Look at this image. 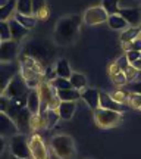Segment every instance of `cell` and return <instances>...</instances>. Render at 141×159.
Listing matches in <instances>:
<instances>
[{
    "mask_svg": "<svg viewBox=\"0 0 141 159\" xmlns=\"http://www.w3.org/2000/svg\"><path fill=\"white\" fill-rule=\"evenodd\" d=\"M50 148L59 159H75L77 148L73 139L68 134H56L51 137Z\"/></svg>",
    "mask_w": 141,
    "mask_h": 159,
    "instance_id": "7a4b0ae2",
    "label": "cell"
},
{
    "mask_svg": "<svg viewBox=\"0 0 141 159\" xmlns=\"http://www.w3.org/2000/svg\"><path fill=\"white\" fill-rule=\"evenodd\" d=\"M100 108L116 111V112H122V114L125 112L124 105H119L118 102H115L112 97H110V93H104V91H100Z\"/></svg>",
    "mask_w": 141,
    "mask_h": 159,
    "instance_id": "e0dca14e",
    "label": "cell"
},
{
    "mask_svg": "<svg viewBox=\"0 0 141 159\" xmlns=\"http://www.w3.org/2000/svg\"><path fill=\"white\" fill-rule=\"evenodd\" d=\"M140 28H141V24H140Z\"/></svg>",
    "mask_w": 141,
    "mask_h": 159,
    "instance_id": "f907efd6",
    "label": "cell"
},
{
    "mask_svg": "<svg viewBox=\"0 0 141 159\" xmlns=\"http://www.w3.org/2000/svg\"><path fill=\"white\" fill-rule=\"evenodd\" d=\"M87 159H90V158H87Z\"/></svg>",
    "mask_w": 141,
    "mask_h": 159,
    "instance_id": "f5cc1de1",
    "label": "cell"
},
{
    "mask_svg": "<svg viewBox=\"0 0 141 159\" xmlns=\"http://www.w3.org/2000/svg\"><path fill=\"white\" fill-rule=\"evenodd\" d=\"M140 59H141V55H140Z\"/></svg>",
    "mask_w": 141,
    "mask_h": 159,
    "instance_id": "816d5d0a",
    "label": "cell"
},
{
    "mask_svg": "<svg viewBox=\"0 0 141 159\" xmlns=\"http://www.w3.org/2000/svg\"><path fill=\"white\" fill-rule=\"evenodd\" d=\"M55 72H56L57 77H62V78H71L72 75V69H71V65L66 59H59L55 65Z\"/></svg>",
    "mask_w": 141,
    "mask_h": 159,
    "instance_id": "603a6c76",
    "label": "cell"
},
{
    "mask_svg": "<svg viewBox=\"0 0 141 159\" xmlns=\"http://www.w3.org/2000/svg\"><path fill=\"white\" fill-rule=\"evenodd\" d=\"M49 16H50V9H49V6H47V7H44L43 11H40L38 13L35 15L37 21H47V19H49Z\"/></svg>",
    "mask_w": 141,
    "mask_h": 159,
    "instance_id": "b9f144b4",
    "label": "cell"
},
{
    "mask_svg": "<svg viewBox=\"0 0 141 159\" xmlns=\"http://www.w3.org/2000/svg\"><path fill=\"white\" fill-rule=\"evenodd\" d=\"M81 22H82V18L78 15H69V16L60 18L55 27V34H53L55 43L62 47L73 44L79 35Z\"/></svg>",
    "mask_w": 141,
    "mask_h": 159,
    "instance_id": "6da1fadb",
    "label": "cell"
},
{
    "mask_svg": "<svg viewBox=\"0 0 141 159\" xmlns=\"http://www.w3.org/2000/svg\"><path fill=\"white\" fill-rule=\"evenodd\" d=\"M22 55L24 56L33 57V59H35V61H38V62L43 63V61L47 59L49 52H47V47H44L40 41H31V43H28V44L24 47Z\"/></svg>",
    "mask_w": 141,
    "mask_h": 159,
    "instance_id": "30bf717a",
    "label": "cell"
},
{
    "mask_svg": "<svg viewBox=\"0 0 141 159\" xmlns=\"http://www.w3.org/2000/svg\"><path fill=\"white\" fill-rule=\"evenodd\" d=\"M6 2H7V0H0V6H3L6 3Z\"/></svg>",
    "mask_w": 141,
    "mask_h": 159,
    "instance_id": "bcb514c9",
    "label": "cell"
},
{
    "mask_svg": "<svg viewBox=\"0 0 141 159\" xmlns=\"http://www.w3.org/2000/svg\"><path fill=\"white\" fill-rule=\"evenodd\" d=\"M138 111H141V106H140V109H138Z\"/></svg>",
    "mask_w": 141,
    "mask_h": 159,
    "instance_id": "681fc988",
    "label": "cell"
},
{
    "mask_svg": "<svg viewBox=\"0 0 141 159\" xmlns=\"http://www.w3.org/2000/svg\"><path fill=\"white\" fill-rule=\"evenodd\" d=\"M9 28H11V39L18 41V43L22 41L29 33V30H27L24 25H21L15 18H12L11 21H9Z\"/></svg>",
    "mask_w": 141,
    "mask_h": 159,
    "instance_id": "2e32d148",
    "label": "cell"
},
{
    "mask_svg": "<svg viewBox=\"0 0 141 159\" xmlns=\"http://www.w3.org/2000/svg\"><path fill=\"white\" fill-rule=\"evenodd\" d=\"M107 18H109V15L106 13V11L103 9L102 6H93V7H88L84 12L82 22L85 25L93 27V25H100V24L107 22Z\"/></svg>",
    "mask_w": 141,
    "mask_h": 159,
    "instance_id": "52a82bcc",
    "label": "cell"
},
{
    "mask_svg": "<svg viewBox=\"0 0 141 159\" xmlns=\"http://www.w3.org/2000/svg\"><path fill=\"white\" fill-rule=\"evenodd\" d=\"M116 63L119 65V68L122 69V71H124V69L126 68L128 65H130V62H128V59H126V56H125V55H124V56H121V57H119L118 61H116Z\"/></svg>",
    "mask_w": 141,
    "mask_h": 159,
    "instance_id": "7bdbcfd3",
    "label": "cell"
},
{
    "mask_svg": "<svg viewBox=\"0 0 141 159\" xmlns=\"http://www.w3.org/2000/svg\"><path fill=\"white\" fill-rule=\"evenodd\" d=\"M122 49H124L125 52H128V50L141 52V35H140V37H137L135 40L130 41V43H125V44H122Z\"/></svg>",
    "mask_w": 141,
    "mask_h": 159,
    "instance_id": "d6a6232c",
    "label": "cell"
},
{
    "mask_svg": "<svg viewBox=\"0 0 141 159\" xmlns=\"http://www.w3.org/2000/svg\"><path fill=\"white\" fill-rule=\"evenodd\" d=\"M5 149H6V139L5 137H0V155L5 152Z\"/></svg>",
    "mask_w": 141,
    "mask_h": 159,
    "instance_id": "ee69618b",
    "label": "cell"
},
{
    "mask_svg": "<svg viewBox=\"0 0 141 159\" xmlns=\"http://www.w3.org/2000/svg\"><path fill=\"white\" fill-rule=\"evenodd\" d=\"M9 102H11V99L5 94H2L0 96V112H7V108H9Z\"/></svg>",
    "mask_w": 141,
    "mask_h": 159,
    "instance_id": "60d3db41",
    "label": "cell"
},
{
    "mask_svg": "<svg viewBox=\"0 0 141 159\" xmlns=\"http://www.w3.org/2000/svg\"><path fill=\"white\" fill-rule=\"evenodd\" d=\"M118 13H121L130 27H140L141 24V7H121Z\"/></svg>",
    "mask_w": 141,
    "mask_h": 159,
    "instance_id": "7c38bea8",
    "label": "cell"
},
{
    "mask_svg": "<svg viewBox=\"0 0 141 159\" xmlns=\"http://www.w3.org/2000/svg\"><path fill=\"white\" fill-rule=\"evenodd\" d=\"M100 6L106 11L107 15H113V13H118L121 9V0H102Z\"/></svg>",
    "mask_w": 141,
    "mask_h": 159,
    "instance_id": "f1b7e54d",
    "label": "cell"
},
{
    "mask_svg": "<svg viewBox=\"0 0 141 159\" xmlns=\"http://www.w3.org/2000/svg\"><path fill=\"white\" fill-rule=\"evenodd\" d=\"M18 127L15 124V121L5 112H0V137H9L18 134Z\"/></svg>",
    "mask_w": 141,
    "mask_h": 159,
    "instance_id": "8fae6325",
    "label": "cell"
},
{
    "mask_svg": "<svg viewBox=\"0 0 141 159\" xmlns=\"http://www.w3.org/2000/svg\"><path fill=\"white\" fill-rule=\"evenodd\" d=\"M69 81H71V85H72L75 90H84L85 87H87V78H85V75L79 74V72H72V75H71V78H69Z\"/></svg>",
    "mask_w": 141,
    "mask_h": 159,
    "instance_id": "4316f807",
    "label": "cell"
},
{
    "mask_svg": "<svg viewBox=\"0 0 141 159\" xmlns=\"http://www.w3.org/2000/svg\"><path fill=\"white\" fill-rule=\"evenodd\" d=\"M27 105V96L25 97H16V99H11L9 102V108H7V112L6 114L9 115L12 119H15L18 116V114L25 108Z\"/></svg>",
    "mask_w": 141,
    "mask_h": 159,
    "instance_id": "ac0fdd59",
    "label": "cell"
},
{
    "mask_svg": "<svg viewBox=\"0 0 141 159\" xmlns=\"http://www.w3.org/2000/svg\"><path fill=\"white\" fill-rule=\"evenodd\" d=\"M27 109H28L31 114H40V109H41V99H40V93L38 89H33L28 91L27 94Z\"/></svg>",
    "mask_w": 141,
    "mask_h": 159,
    "instance_id": "9a60e30c",
    "label": "cell"
},
{
    "mask_svg": "<svg viewBox=\"0 0 141 159\" xmlns=\"http://www.w3.org/2000/svg\"><path fill=\"white\" fill-rule=\"evenodd\" d=\"M31 115L33 114H31L28 109H27V106H25V108L18 114L16 118L13 119L19 133H22V134H28L29 131H31V125H29V122H31Z\"/></svg>",
    "mask_w": 141,
    "mask_h": 159,
    "instance_id": "5bb4252c",
    "label": "cell"
},
{
    "mask_svg": "<svg viewBox=\"0 0 141 159\" xmlns=\"http://www.w3.org/2000/svg\"><path fill=\"white\" fill-rule=\"evenodd\" d=\"M50 84L56 89V90H63V89H69L72 87L71 85V81L68 78H62V77H56L55 80H51Z\"/></svg>",
    "mask_w": 141,
    "mask_h": 159,
    "instance_id": "1f68e13d",
    "label": "cell"
},
{
    "mask_svg": "<svg viewBox=\"0 0 141 159\" xmlns=\"http://www.w3.org/2000/svg\"><path fill=\"white\" fill-rule=\"evenodd\" d=\"M93 114H94V122L97 124V127H100L103 130L115 128L124 121L122 112H116V111H110V109L97 108L96 111H93Z\"/></svg>",
    "mask_w": 141,
    "mask_h": 159,
    "instance_id": "3957f363",
    "label": "cell"
},
{
    "mask_svg": "<svg viewBox=\"0 0 141 159\" xmlns=\"http://www.w3.org/2000/svg\"><path fill=\"white\" fill-rule=\"evenodd\" d=\"M40 114L43 115V118L46 121V128H53L55 125L59 122V112L57 111H53V109H46L43 112H40Z\"/></svg>",
    "mask_w": 141,
    "mask_h": 159,
    "instance_id": "d4e9b609",
    "label": "cell"
},
{
    "mask_svg": "<svg viewBox=\"0 0 141 159\" xmlns=\"http://www.w3.org/2000/svg\"><path fill=\"white\" fill-rule=\"evenodd\" d=\"M141 35V28L140 27H128L122 31V34L119 37L121 40V44H125V43H130L132 40H135L137 37Z\"/></svg>",
    "mask_w": 141,
    "mask_h": 159,
    "instance_id": "cb8c5ba5",
    "label": "cell"
},
{
    "mask_svg": "<svg viewBox=\"0 0 141 159\" xmlns=\"http://www.w3.org/2000/svg\"><path fill=\"white\" fill-rule=\"evenodd\" d=\"M2 41H3V40H2V39H0V44H2Z\"/></svg>",
    "mask_w": 141,
    "mask_h": 159,
    "instance_id": "c3c4849f",
    "label": "cell"
},
{
    "mask_svg": "<svg viewBox=\"0 0 141 159\" xmlns=\"http://www.w3.org/2000/svg\"><path fill=\"white\" fill-rule=\"evenodd\" d=\"M19 55V43L15 40H5L0 44V62H15Z\"/></svg>",
    "mask_w": 141,
    "mask_h": 159,
    "instance_id": "ba28073f",
    "label": "cell"
},
{
    "mask_svg": "<svg viewBox=\"0 0 141 159\" xmlns=\"http://www.w3.org/2000/svg\"><path fill=\"white\" fill-rule=\"evenodd\" d=\"M0 39L3 40H11V28H9V22L6 21H0Z\"/></svg>",
    "mask_w": 141,
    "mask_h": 159,
    "instance_id": "e575fe53",
    "label": "cell"
},
{
    "mask_svg": "<svg viewBox=\"0 0 141 159\" xmlns=\"http://www.w3.org/2000/svg\"><path fill=\"white\" fill-rule=\"evenodd\" d=\"M28 143H29L33 159H50V153H49V149L46 148L44 139L40 136L38 133L34 131L33 134H29Z\"/></svg>",
    "mask_w": 141,
    "mask_h": 159,
    "instance_id": "8992f818",
    "label": "cell"
},
{
    "mask_svg": "<svg viewBox=\"0 0 141 159\" xmlns=\"http://www.w3.org/2000/svg\"><path fill=\"white\" fill-rule=\"evenodd\" d=\"M28 91H29V89H28V85H27V83H25L24 77L21 75V72H18L9 81V84L6 85L3 94L7 96L9 99H16V97H25L28 94Z\"/></svg>",
    "mask_w": 141,
    "mask_h": 159,
    "instance_id": "5b68a950",
    "label": "cell"
},
{
    "mask_svg": "<svg viewBox=\"0 0 141 159\" xmlns=\"http://www.w3.org/2000/svg\"><path fill=\"white\" fill-rule=\"evenodd\" d=\"M44 7H47V2L46 0H33V15H37L40 11H43Z\"/></svg>",
    "mask_w": 141,
    "mask_h": 159,
    "instance_id": "74e56055",
    "label": "cell"
},
{
    "mask_svg": "<svg viewBox=\"0 0 141 159\" xmlns=\"http://www.w3.org/2000/svg\"><path fill=\"white\" fill-rule=\"evenodd\" d=\"M128 105H130L132 109H140L141 106V94H137V93H131L128 96Z\"/></svg>",
    "mask_w": 141,
    "mask_h": 159,
    "instance_id": "836d02e7",
    "label": "cell"
},
{
    "mask_svg": "<svg viewBox=\"0 0 141 159\" xmlns=\"http://www.w3.org/2000/svg\"><path fill=\"white\" fill-rule=\"evenodd\" d=\"M13 18H15L21 25H24L27 30H29V31L33 28H35V25H37V18H35L34 15H21V13H15Z\"/></svg>",
    "mask_w": 141,
    "mask_h": 159,
    "instance_id": "484cf974",
    "label": "cell"
},
{
    "mask_svg": "<svg viewBox=\"0 0 141 159\" xmlns=\"http://www.w3.org/2000/svg\"><path fill=\"white\" fill-rule=\"evenodd\" d=\"M131 65H132V66H134V68H135L137 71H138V72L141 71V59H137L135 62H134V63H131Z\"/></svg>",
    "mask_w": 141,
    "mask_h": 159,
    "instance_id": "f6af8a7d",
    "label": "cell"
},
{
    "mask_svg": "<svg viewBox=\"0 0 141 159\" xmlns=\"http://www.w3.org/2000/svg\"><path fill=\"white\" fill-rule=\"evenodd\" d=\"M140 55H141V52H137V50L125 52V56H126V59H128V62L130 63H134L137 59H140Z\"/></svg>",
    "mask_w": 141,
    "mask_h": 159,
    "instance_id": "f35d334b",
    "label": "cell"
},
{
    "mask_svg": "<svg viewBox=\"0 0 141 159\" xmlns=\"http://www.w3.org/2000/svg\"><path fill=\"white\" fill-rule=\"evenodd\" d=\"M11 153L12 156H16L21 159H33L31 149L28 143V134L18 133L11 137Z\"/></svg>",
    "mask_w": 141,
    "mask_h": 159,
    "instance_id": "277c9868",
    "label": "cell"
},
{
    "mask_svg": "<svg viewBox=\"0 0 141 159\" xmlns=\"http://www.w3.org/2000/svg\"><path fill=\"white\" fill-rule=\"evenodd\" d=\"M110 80H112V83L115 85H118V87H124V85L128 84V80H126V77H125L124 71H121L119 74L113 75V77H110Z\"/></svg>",
    "mask_w": 141,
    "mask_h": 159,
    "instance_id": "d590c367",
    "label": "cell"
},
{
    "mask_svg": "<svg viewBox=\"0 0 141 159\" xmlns=\"http://www.w3.org/2000/svg\"><path fill=\"white\" fill-rule=\"evenodd\" d=\"M15 11L21 15H33V0H16Z\"/></svg>",
    "mask_w": 141,
    "mask_h": 159,
    "instance_id": "83f0119b",
    "label": "cell"
},
{
    "mask_svg": "<svg viewBox=\"0 0 141 159\" xmlns=\"http://www.w3.org/2000/svg\"><path fill=\"white\" fill-rule=\"evenodd\" d=\"M128 96H130V91L122 90V89H116L110 93V97H112L115 102H118L119 105H128Z\"/></svg>",
    "mask_w": 141,
    "mask_h": 159,
    "instance_id": "f546056e",
    "label": "cell"
},
{
    "mask_svg": "<svg viewBox=\"0 0 141 159\" xmlns=\"http://www.w3.org/2000/svg\"><path fill=\"white\" fill-rule=\"evenodd\" d=\"M81 99L91 111H96L97 108H100V90H97V89L85 87L84 90H81Z\"/></svg>",
    "mask_w": 141,
    "mask_h": 159,
    "instance_id": "4fadbf2b",
    "label": "cell"
},
{
    "mask_svg": "<svg viewBox=\"0 0 141 159\" xmlns=\"http://www.w3.org/2000/svg\"><path fill=\"white\" fill-rule=\"evenodd\" d=\"M128 91L141 94V81H132V83H128Z\"/></svg>",
    "mask_w": 141,
    "mask_h": 159,
    "instance_id": "ab89813d",
    "label": "cell"
},
{
    "mask_svg": "<svg viewBox=\"0 0 141 159\" xmlns=\"http://www.w3.org/2000/svg\"><path fill=\"white\" fill-rule=\"evenodd\" d=\"M124 74H125V77H126V80H128V83H132V81H135L137 75H138V71L130 63V65L124 69Z\"/></svg>",
    "mask_w": 141,
    "mask_h": 159,
    "instance_id": "8d00e7d4",
    "label": "cell"
},
{
    "mask_svg": "<svg viewBox=\"0 0 141 159\" xmlns=\"http://www.w3.org/2000/svg\"><path fill=\"white\" fill-rule=\"evenodd\" d=\"M57 97L60 99V102H78L81 99V91L75 90L73 87L57 90Z\"/></svg>",
    "mask_w": 141,
    "mask_h": 159,
    "instance_id": "ffe728a7",
    "label": "cell"
},
{
    "mask_svg": "<svg viewBox=\"0 0 141 159\" xmlns=\"http://www.w3.org/2000/svg\"><path fill=\"white\" fill-rule=\"evenodd\" d=\"M19 72V63L15 62H0V91L3 93L6 85L9 84L15 75Z\"/></svg>",
    "mask_w": 141,
    "mask_h": 159,
    "instance_id": "9c48e42d",
    "label": "cell"
},
{
    "mask_svg": "<svg viewBox=\"0 0 141 159\" xmlns=\"http://www.w3.org/2000/svg\"><path fill=\"white\" fill-rule=\"evenodd\" d=\"M11 159H21V158H16V156H11Z\"/></svg>",
    "mask_w": 141,
    "mask_h": 159,
    "instance_id": "7dc6e473",
    "label": "cell"
},
{
    "mask_svg": "<svg viewBox=\"0 0 141 159\" xmlns=\"http://www.w3.org/2000/svg\"><path fill=\"white\" fill-rule=\"evenodd\" d=\"M57 112H59L60 119L68 121V119L72 118L73 115H75V112H77V102H60Z\"/></svg>",
    "mask_w": 141,
    "mask_h": 159,
    "instance_id": "d6986e66",
    "label": "cell"
},
{
    "mask_svg": "<svg viewBox=\"0 0 141 159\" xmlns=\"http://www.w3.org/2000/svg\"><path fill=\"white\" fill-rule=\"evenodd\" d=\"M15 7H16V0H7L3 6H0V21L9 22L16 12Z\"/></svg>",
    "mask_w": 141,
    "mask_h": 159,
    "instance_id": "7402d4cb",
    "label": "cell"
},
{
    "mask_svg": "<svg viewBox=\"0 0 141 159\" xmlns=\"http://www.w3.org/2000/svg\"><path fill=\"white\" fill-rule=\"evenodd\" d=\"M31 131H37V130H41V128H46V121L43 118L41 114H34L31 115Z\"/></svg>",
    "mask_w": 141,
    "mask_h": 159,
    "instance_id": "4dcf8cb0",
    "label": "cell"
},
{
    "mask_svg": "<svg viewBox=\"0 0 141 159\" xmlns=\"http://www.w3.org/2000/svg\"><path fill=\"white\" fill-rule=\"evenodd\" d=\"M107 25L110 27L115 31H124L125 28H128L130 25L128 22L124 19V16L121 13H113V15H109L107 18Z\"/></svg>",
    "mask_w": 141,
    "mask_h": 159,
    "instance_id": "44dd1931",
    "label": "cell"
}]
</instances>
